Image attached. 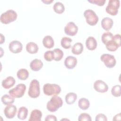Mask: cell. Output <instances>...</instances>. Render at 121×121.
Masks as SVG:
<instances>
[{
  "mask_svg": "<svg viewBox=\"0 0 121 121\" xmlns=\"http://www.w3.org/2000/svg\"><path fill=\"white\" fill-rule=\"evenodd\" d=\"M54 54V59L56 61L60 60L63 57V51L59 48H55L53 51Z\"/></svg>",
  "mask_w": 121,
  "mask_h": 121,
  "instance_id": "obj_30",
  "label": "cell"
},
{
  "mask_svg": "<svg viewBox=\"0 0 121 121\" xmlns=\"http://www.w3.org/2000/svg\"><path fill=\"white\" fill-rule=\"evenodd\" d=\"M43 2L46 4H50L53 1V0H42Z\"/></svg>",
  "mask_w": 121,
  "mask_h": 121,
  "instance_id": "obj_39",
  "label": "cell"
},
{
  "mask_svg": "<svg viewBox=\"0 0 121 121\" xmlns=\"http://www.w3.org/2000/svg\"><path fill=\"white\" fill-rule=\"evenodd\" d=\"M78 31V27L73 22H69L64 27L65 34L69 36L75 35Z\"/></svg>",
  "mask_w": 121,
  "mask_h": 121,
  "instance_id": "obj_10",
  "label": "cell"
},
{
  "mask_svg": "<svg viewBox=\"0 0 121 121\" xmlns=\"http://www.w3.org/2000/svg\"><path fill=\"white\" fill-rule=\"evenodd\" d=\"M113 22L112 19L109 17H104L101 21L102 27L106 31H108L111 29L113 26Z\"/></svg>",
  "mask_w": 121,
  "mask_h": 121,
  "instance_id": "obj_17",
  "label": "cell"
},
{
  "mask_svg": "<svg viewBox=\"0 0 121 121\" xmlns=\"http://www.w3.org/2000/svg\"><path fill=\"white\" fill-rule=\"evenodd\" d=\"M28 109L24 106L20 107L18 111L17 118L21 120H25L28 115Z\"/></svg>",
  "mask_w": 121,
  "mask_h": 121,
  "instance_id": "obj_23",
  "label": "cell"
},
{
  "mask_svg": "<svg viewBox=\"0 0 121 121\" xmlns=\"http://www.w3.org/2000/svg\"><path fill=\"white\" fill-rule=\"evenodd\" d=\"M44 59L47 61H51L54 59V54L53 51H48L46 52L43 55Z\"/></svg>",
  "mask_w": 121,
  "mask_h": 121,
  "instance_id": "obj_33",
  "label": "cell"
},
{
  "mask_svg": "<svg viewBox=\"0 0 121 121\" xmlns=\"http://www.w3.org/2000/svg\"><path fill=\"white\" fill-rule=\"evenodd\" d=\"M72 41V39L69 37H63L61 40V45L64 49H69L71 47Z\"/></svg>",
  "mask_w": 121,
  "mask_h": 121,
  "instance_id": "obj_28",
  "label": "cell"
},
{
  "mask_svg": "<svg viewBox=\"0 0 121 121\" xmlns=\"http://www.w3.org/2000/svg\"><path fill=\"white\" fill-rule=\"evenodd\" d=\"M17 17V12L13 9H9L2 13L0 17V22L4 24H9L15 21Z\"/></svg>",
  "mask_w": 121,
  "mask_h": 121,
  "instance_id": "obj_2",
  "label": "cell"
},
{
  "mask_svg": "<svg viewBox=\"0 0 121 121\" xmlns=\"http://www.w3.org/2000/svg\"><path fill=\"white\" fill-rule=\"evenodd\" d=\"M78 121H91L92 119L89 114L87 113H82L80 114L78 118Z\"/></svg>",
  "mask_w": 121,
  "mask_h": 121,
  "instance_id": "obj_34",
  "label": "cell"
},
{
  "mask_svg": "<svg viewBox=\"0 0 121 121\" xmlns=\"http://www.w3.org/2000/svg\"><path fill=\"white\" fill-rule=\"evenodd\" d=\"M0 36H1V40H0V43L2 44L5 42V37L2 35V34H0Z\"/></svg>",
  "mask_w": 121,
  "mask_h": 121,
  "instance_id": "obj_40",
  "label": "cell"
},
{
  "mask_svg": "<svg viewBox=\"0 0 121 121\" xmlns=\"http://www.w3.org/2000/svg\"><path fill=\"white\" fill-rule=\"evenodd\" d=\"M43 44L44 47L47 49L52 48L54 45V42L52 37L50 35H46L43 40Z\"/></svg>",
  "mask_w": 121,
  "mask_h": 121,
  "instance_id": "obj_20",
  "label": "cell"
},
{
  "mask_svg": "<svg viewBox=\"0 0 121 121\" xmlns=\"http://www.w3.org/2000/svg\"><path fill=\"white\" fill-rule=\"evenodd\" d=\"M17 78L21 80H26L29 77V72L25 69H19L17 73Z\"/></svg>",
  "mask_w": 121,
  "mask_h": 121,
  "instance_id": "obj_26",
  "label": "cell"
},
{
  "mask_svg": "<svg viewBox=\"0 0 121 121\" xmlns=\"http://www.w3.org/2000/svg\"><path fill=\"white\" fill-rule=\"evenodd\" d=\"M17 111V107L12 104L7 105L4 110V113L5 116L8 119L13 118L16 114Z\"/></svg>",
  "mask_w": 121,
  "mask_h": 121,
  "instance_id": "obj_13",
  "label": "cell"
},
{
  "mask_svg": "<svg viewBox=\"0 0 121 121\" xmlns=\"http://www.w3.org/2000/svg\"><path fill=\"white\" fill-rule=\"evenodd\" d=\"M54 12L58 14H62L65 10V7L63 4L60 2H56L53 7Z\"/></svg>",
  "mask_w": 121,
  "mask_h": 121,
  "instance_id": "obj_29",
  "label": "cell"
},
{
  "mask_svg": "<svg viewBox=\"0 0 121 121\" xmlns=\"http://www.w3.org/2000/svg\"><path fill=\"white\" fill-rule=\"evenodd\" d=\"M86 23L91 26H95L98 22L99 18L95 12L92 9H86L84 12Z\"/></svg>",
  "mask_w": 121,
  "mask_h": 121,
  "instance_id": "obj_6",
  "label": "cell"
},
{
  "mask_svg": "<svg viewBox=\"0 0 121 121\" xmlns=\"http://www.w3.org/2000/svg\"><path fill=\"white\" fill-rule=\"evenodd\" d=\"M77 64V59L76 57L72 56H68L64 60L65 67L69 69H74Z\"/></svg>",
  "mask_w": 121,
  "mask_h": 121,
  "instance_id": "obj_14",
  "label": "cell"
},
{
  "mask_svg": "<svg viewBox=\"0 0 121 121\" xmlns=\"http://www.w3.org/2000/svg\"><path fill=\"white\" fill-rule=\"evenodd\" d=\"M88 1L93 4H95L99 6H104L105 2V0H88Z\"/></svg>",
  "mask_w": 121,
  "mask_h": 121,
  "instance_id": "obj_35",
  "label": "cell"
},
{
  "mask_svg": "<svg viewBox=\"0 0 121 121\" xmlns=\"http://www.w3.org/2000/svg\"><path fill=\"white\" fill-rule=\"evenodd\" d=\"M9 48L11 52L17 54L22 51L23 45L20 42L17 40H14L9 43Z\"/></svg>",
  "mask_w": 121,
  "mask_h": 121,
  "instance_id": "obj_11",
  "label": "cell"
},
{
  "mask_svg": "<svg viewBox=\"0 0 121 121\" xmlns=\"http://www.w3.org/2000/svg\"><path fill=\"white\" fill-rule=\"evenodd\" d=\"M63 105L62 99L57 95H53L50 100L48 102L46 107L50 112H55Z\"/></svg>",
  "mask_w": 121,
  "mask_h": 121,
  "instance_id": "obj_1",
  "label": "cell"
},
{
  "mask_svg": "<svg viewBox=\"0 0 121 121\" xmlns=\"http://www.w3.org/2000/svg\"><path fill=\"white\" fill-rule=\"evenodd\" d=\"M83 45L81 43H76L72 47V53L75 55H79L82 53L83 51Z\"/></svg>",
  "mask_w": 121,
  "mask_h": 121,
  "instance_id": "obj_22",
  "label": "cell"
},
{
  "mask_svg": "<svg viewBox=\"0 0 121 121\" xmlns=\"http://www.w3.org/2000/svg\"><path fill=\"white\" fill-rule=\"evenodd\" d=\"M121 36L119 34L113 35L112 38L105 43L107 50L111 52L116 51L121 46Z\"/></svg>",
  "mask_w": 121,
  "mask_h": 121,
  "instance_id": "obj_5",
  "label": "cell"
},
{
  "mask_svg": "<svg viewBox=\"0 0 121 121\" xmlns=\"http://www.w3.org/2000/svg\"><path fill=\"white\" fill-rule=\"evenodd\" d=\"M43 91L47 96L58 95L61 92V88L57 84L47 83L43 85Z\"/></svg>",
  "mask_w": 121,
  "mask_h": 121,
  "instance_id": "obj_3",
  "label": "cell"
},
{
  "mask_svg": "<svg viewBox=\"0 0 121 121\" xmlns=\"http://www.w3.org/2000/svg\"><path fill=\"white\" fill-rule=\"evenodd\" d=\"M26 90V86L24 84H19L15 87L10 89L9 93L13 97L20 98L24 95Z\"/></svg>",
  "mask_w": 121,
  "mask_h": 121,
  "instance_id": "obj_8",
  "label": "cell"
},
{
  "mask_svg": "<svg viewBox=\"0 0 121 121\" xmlns=\"http://www.w3.org/2000/svg\"><path fill=\"white\" fill-rule=\"evenodd\" d=\"M77 99V95L73 92L68 93L65 96V101L68 104H73Z\"/></svg>",
  "mask_w": 121,
  "mask_h": 121,
  "instance_id": "obj_24",
  "label": "cell"
},
{
  "mask_svg": "<svg viewBox=\"0 0 121 121\" xmlns=\"http://www.w3.org/2000/svg\"><path fill=\"white\" fill-rule=\"evenodd\" d=\"M113 37V35L111 32H104L103 33L101 36V40L103 43L105 44V43L108 42L109 41L111 40Z\"/></svg>",
  "mask_w": 121,
  "mask_h": 121,
  "instance_id": "obj_31",
  "label": "cell"
},
{
  "mask_svg": "<svg viewBox=\"0 0 121 121\" xmlns=\"http://www.w3.org/2000/svg\"><path fill=\"white\" fill-rule=\"evenodd\" d=\"M43 66V62L41 60L38 59L33 60L30 63V67L31 69L34 71H38L40 70Z\"/></svg>",
  "mask_w": 121,
  "mask_h": 121,
  "instance_id": "obj_16",
  "label": "cell"
},
{
  "mask_svg": "<svg viewBox=\"0 0 121 121\" xmlns=\"http://www.w3.org/2000/svg\"><path fill=\"white\" fill-rule=\"evenodd\" d=\"M78 105L81 110H87L90 106L89 101L86 98H81L78 100Z\"/></svg>",
  "mask_w": 121,
  "mask_h": 121,
  "instance_id": "obj_25",
  "label": "cell"
},
{
  "mask_svg": "<svg viewBox=\"0 0 121 121\" xmlns=\"http://www.w3.org/2000/svg\"><path fill=\"white\" fill-rule=\"evenodd\" d=\"M1 100L3 104L7 105L13 104L15 99L11 95L5 94L1 97Z\"/></svg>",
  "mask_w": 121,
  "mask_h": 121,
  "instance_id": "obj_27",
  "label": "cell"
},
{
  "mask_svg": "<svg viewBox=\"0 0 121 121\" xmlns=\"http://www.w3.org/2000/svg\"><path fill=\"white\" fill-rule=\"evenodd\" d=\"M26 51L30 54H35L38 51L39 48L37 44L34 42L28 43L26 46Z\"/></svg>",
  "mask_w": 121,
  "mask_h": 121,
  "instance_id": "obj_21",
  "label": "cell"
},
{
  "mask_svg": "<svg viewBox=\"0 0 121 121\" xmlns=\"http://www.w3.org/2000/svg\"><path fill=\"white\" fill-rule=\"evenodd\" d=\"M40 94V88L39 82L35 79H33L29 85L28 91V95L33 98L38 97Z\"/></svg>",
  "mask_w": 121,
  "mask_h": 121,
  "instance_id": "obj_4",
  "label": "cell"
},
{
  "mask_svg": "<svg viewBox=\"0 0 121 121\" xmlns=\"http://www.w3.org/2000/svg\"><path fill=\"white\" fill-rule=\"evenodd\" d=\"M120 2L119 0H110L106 7V12L111 16H115L118 13Z\"/></svg>",
  "mask_w": 121,
  "mask_h": 121,
  "instance_id": "obj_7",
  "label": "cell"
},
{
  "mask_svg": "<svg viewBox=\"0 0 121 121\" xmlns=\"http://www.w3.org/2000/svg\"><path fill=\"white\" fill-rule=\"evenodd\" d=\"M94 88L95 90L100 93L106 92L108 90L107 84L101 80H97L94 83Z\"/></svg>",
  "mask_w": 121,
  "mask_h": 121,
  "instance_id": "obj_12",
  "label": "cell"
},
{
  "mask_svg": "<svg viewBox=\"0 0 121 121\" xmlns=\"http://www.w3.org/2000/svg\"><path fill=\"white\" fill-rule=\"evenodd\" d=\"M86 45L87 49L90 51L95 50L97 45L96 40L93 36H89L86 40Z\"/></svg>",
  "mask_w": 121,
  "mask_h": 121,
  "instance_id": "obj_15",
  "label": "cell"
},
{
  "mask_svg": "<svg viewBox=\"0 0 121 121\" xmlns=\"http://www.w3.org/2000/svg\"><path fill=\"white\" fill-rule=\"evenodd\" d=\"M15 78L11 76H9L3 80L1 82L2 86L5 89H9L12 87L15 84Z\"/></svg>",
  "mask_w": 121,
  "mask_h": 121,
  "instance_id": "obj_18",
  "label": "cell"
},
{
  "mask_svg": "<svg viewBox=\"0 0 121 121\" xmlns=\"http://www.w3.org/2000/svg\"><path fill=\"white\" fill-rule=\"evenodd\" d=\"M95 121H107V119L106 116L103 113H99L96 116Z\"/></svg>",
  "mask_w": 121,
  "mask_h": 121,
  "instance_id": "obj_36",
  "label": "cell"
},
{
  "mask_svg": "<svg viewBox=\"0 0 121 121\" xmlns=\"http://www.w3.org/2000/svg\"><path fill=\"white\" fill-rule=\"evenodd\" d=\"M42 112L39 110L35 109L31 112L29 121H41Z\"/></svg>",
  "mask_w": 121,
  "mask_h": 121,
  "instance_id": "obj_19",
  "label": "cell"
},
{
  "mask_svg": "<svg viewBox=\"0 0 121 121\" xmlns=\"http://www.w3.org/2000/svg\"><path fill=\"white\" fill-rule=\"evenodd\" d=\"M102 61H103L105 66L108 68H112L114 67L116 63V59L113 55L110 54H103L100 57Z\"/></svg>",
  "mask_w": 121,
  "mask_h": 121,
  "instance_id": "obj_9",
  "label": "cell"
},
{
  "mask_svg": "<svg viewBox=\"0 0 121 121\" xmlns=\"http://www.w3.org/2000/svg\"><path fill=\"white\" fill-rule=\"evenodd\" d=\"M120 120H121V113H119L118 114H116V115H115L113 117L112 119L113 121H118Z\"/></svg>",
  "mask_w": 121,
  "mask_h": 121,
  "instance_id": "obj_38",
  "label": "cell"
},
{
  "mask_svg": "<svg viewBox=\"0 0 121 121\" xmlns=\"http://www.w3.org/2000/svg\"><path fill=\"white\" fill-rule=\"evenodd\" d=\"M44 120L45 121H57V118L55 115H48L46 116Z\"/></svg>",
  "mask_w": 121,
  "mask_h": 121,
  "instance_id": "obj_37",
  "label": "cell"
},
{
  "mask_svg": "<svg viewBox=\"0 0 121 121\" xmlns=\"http://www.w3.org/2000/svg\"><path fill=\"white\" fill-rule=\"evenodd\" d=\"M121 86L119 85H115L111 89V93L112 95L115 97H119L121 96Z\"/></svg>",
  "mask_w": 121,
  "mask_h": 121,
  "instance_id": "obj_32",
  "label": "cell"
}]
</instances>
